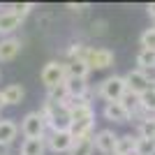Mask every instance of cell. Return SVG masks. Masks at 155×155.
<instances>
[{
    "mask_svg": "<svg viewBox=\"0 0 155 155\" xmlns=\"http://www.w3.org/2000/svg\"><path fill=\"white\" fill-rule=\"evenodd\" d=\"M39 114L44 116L46 127L51 130V132H70V127H72V114L65 109L63 104H56V102H51V100H44Z\"/></svg>",
    "mask_w": 155,
    "mask_h": 155,
    "instance_id": "obj_1",
    "label": "cell"
},
{
    "mask_svg": "<svg viewBox=\"0 0 155 155\" xmlns=\"http://www.w3.org/2000/svg\"><path fill=\"white\" fill-rule=\"evenodd\" d=\"M72 114V127H70V134L74 139H84V137H91L93 134V127H95V111L93 107H79V109L70 111Z\"/></svg>",
    "mask_w": 155,
    "mask_h": 155,
    "instance_id": "obj_2",
    "label": "cell"
},
{
    "mask_svg": "<svg viewBox=\"0 0 155 155\" xmlns=\"http://www.w3.org/2000/svg\"><path fill=\"white\" fill-rule=\"evenodd\" d=\"M79 60H84L91 70H109L111 65H114V60H116V56H114V51H109V49L86 46Z\"/></svg>",
    "mask_w": 155,
    "mask_h": 155,
    "instance_id": "obj_3",
    "label": "cell"
},
{
    "mask_svg": "<svg viewBox=\"0 0 155 155\" xmlns=\"http://www.w3.org/2000/svg\"><path fill=\"white\" fill-rule=\"evenodd\" d=\"M127 93V84H125V77H109L104 79L100 88H97V95L102 97L104 102H120V97Z\"/></svg>",
    "mask_w": 155,
    "mask_h": 155,
    "instance_id": "obj_4",
    "label": "cell"
},
{
    "mask_svg": "<svg viewBox=\"0 0 155 155\" xmlns=\"http://www.w3.org/2000/svg\"><path fill=\"white\" fill-rule=\"evenodd\" d=\"M21 132L26 139H44V132H46V120L39 111H30L23 116L21 120Z\"/></svg>",
    "mask_w": 155,
    "mask_h": 155,
    "instance_id": "obj_5",
    "label": "cell"
},
{
    "mask_svg": "<svg viewBox=\"0 0 155 155\" xmlns=\"http://www.w3.org/2000/svg\"><path fill=\"white\" fill-rule=\"evenodd\" d=\"M39 79H42V84L46 86V91L53 88V86L65 84V79H67V65L60 63V60H51V63L44 65V70H42Z\"/></svg>",
    "mask_w": 155,
    "mask_h": 155,
    "instance_id": "obj_6",
    "label": "cell"
},
{
    "mask_svg": "<svg viewBox=\"0 0 155 155\" xmlns=\"http://www.w3.org/2000/svg\"><path fill=\"white\" fill-rule=\"evenodd\" d=\"M125 84H127V91L137 93V95H143L146 91H150L153 88V79H150L148 72L143 70H130L127 74H125Z\"/></svg>",
    "mask_w": 155,
    "mask_h": 155,
    "instance_id": "obj_7",
    "label": "cell"
},
{
    "mask_svg": "<svg viewBox=\"0 0 155 155\" xmlns=\"http://www.w3.org/2000/svg\"><path fill=\"white\" fill-rule=\"evenodd\" d=\"M118 146V134L114 130H100L95 134V148L102 155H114Z\"/></svg>",
    "mask_w": 155,
    "mask_h": 155,
    "instance_id": "obj_8",
    "label": "cell"
},
{
    "mask_svg": "<svg viewBox=\"0 0 155 155\" xmlns=\"http://www.w3.org/2000/svg\"><path fill=\"white\" fill-rule=\"evenodd\" d=\"M46 146L53 153H70V148L74 146V137L70 132H51L46 137Z\"/></svg>",
    "mask_w": 155,
    "mask_h": 155,
    "instance_id": "obj_9",
    "label": "cell"
},
{
    "mask_svg": "<svg viewBox=\"0 0 155 155\" xmlns=\"http://www.w3.org/2000/svg\"><path fill=\"white\" fill-rule=\"evenodd\" d=\"M102 114L111 123H130V118H132V114H130L120 102H104Z\"/></svg>",
    "mask_w": 155,
    "mask_h": 155,
    "instance_id": "obj_10",
    "label": "cell"
},
{
    "mask_svg": "<svg viewBox=\"0 0 155 155\" xmlns=\"http://www.w3.org/2000/svg\"><path fill=\"white\" fill-rule=\"evenodd\" d=\"M21 51V39L16 37H5L0 39V63H9L19 56Z\"/></svg>",
    "mask_w": 155,
    "mask_h": 155,
    "instance_id": "obj_11",
    "label": "cell"
},
{
    "mask_svg": "<svg viewBox=\"0 0 155 155\" xmlns=\"http://www.w3.org/2000/svg\"><path fill=\"white\" fill-rule=\"evenodd\" d=\"M65 86H67L70 97H88V81H86V79L67 77L65 79Z\"/></svg>",
    "mask_w": 155,
    "mask_h": 155,
    "instance_id": "obj_12",
    "label": "cell"
},
{
    "mask_svg": "<svg viewBox=\"0 0 155 155\" xmlns=\"http://www.w3.org/2000/svg\"><path fill=\"white\" fill-rule=\"evenodd\" d=\"M95 153V134L84 137V139H74V146L70 148L67 155H93Z\"/></svg>",
    "mask_w": 155,
    "mask_h": 155,
    "instance_id": "obj_13",
    "label": "cell"
},
{
    "mask_svg": "<svg viewBox=\"0 0 155 155\" xmlns=\"http://www.w3.org/2000/svg\"><path fill=\"white\" fill-rule=\"evenodd\" d=\"M16 137H19V125L14 123V120H9V118L0 120V143L9 146Z\"/></svg>",
    "mask_w": 155,
    "mask_h": 155,
    "instance_id": "obj_14",
    "label": "cell"
},
{
    "mask_svg": "<svg viewBox=\"0 0 155 155\" xmlns=\"http://www.w3.org/2000/svg\"><path fill=\"white\" fill-rule=\"evenodd\" d=\"M21 21H23V19H21L19 14L9 12V9H7V12H2V14H0V32H2V35L14 32L16 28L21 26Z\"/></svg>",
    "mask_w": 155,
    "mask_h": 155,
    "instance_id": "obj_15",
    "label": "cell"
},
{
    "mask_svg": "<svg viewBox=\"0 0 155 155\" xmlns=\"http://www.w3.org/2000/svg\"><path fill=\"white\" fill-rule=\"evenodd\" d=\"M46 137L44 139H26L21 143V153L19 155H44L46 153Z\"/></svg>",
    "mask_w": 155,
    "mask_h": 155,
    "instance_id": "obj_16",
    "label": "cell"
},
{
    "mask_svg": "<svg viewBox=\"0 0 155 155\" xmlns=\"http://www.w3.org/2000/svg\"><path fill=\"white\" fill-rule=\"evenodd\" d=\"M137 146H139V137L123 134V137H118L116 153H120V155H134L137 153Z\"/></svg>",
    "mask_w": 155,
    "mask_h": 155,
    "instance_id": "obj_17",
    "label": "cell"
},
{
    "mask_svg": "<svg viewBox=\"0 0 155 155\" xmlns=\"http://www.w3.org/2000/svg\"><path fill=\"white\" fill-rule=\"evenodd\" d=\"M2 95H5L7 107H14V104H21V102H23V95H26V91H23V86L12 84V86H7V88H2Z\"/></svg>",
    "mask_w": 155,
    "mask_h": 155,
    "instance_id": "obj_18",
    "label": "cell"
},
{
    "mask_svg": "<svg viewBox=\"0 0 155 155\" xmlns=\"http://www.w3.org/2000/svg\"><path fill=\"white\" fill-rule=\"evenodd\" d=\"M137 65H139V70L150 74V70H155V51L153 49H139V53H137Z\"/></svg>",
    "mask_w": 155,
    "mask_h": 155,
    "instance_id": "obj_19",
    "label": "cell"
},
{
    "mask_svg": "<svg viewBox=\"0 0 155 155\" xmlns=\"http://www.w3.org/2000/svg\"><path fill=\"white\" fill-rule=\"evenodd\" d=\"M67 65V77H79V79H86L88 77V72H91V67L84 63V60H70Z\"/></svg>",
    "mask_w": 155,
    "mask_h": 155,
    "instance_id": "obj_20",
    "label": "cell"
},
{
    "mask_svg": "<svg viewBox=\"0 0 155 155\" xmlns=\"http://www.w3.org/2000/svg\"><path fill=\"white\" fill-rule=\"evenodd\" d=\"M67 97H70V93H67V86L60 84V86H53V88H49V95H46V100H51V102H56V104H65V102H67Z\"/></svg>",
    "mask_w": 155,
    "mask_h": 155,
    "instance_id": "obj_21",
    "label": "cell"
},
{
    "mask_svg": "<svg viewBox=\"0 0 155 155\" xmlns=\"http://www.w3.org/2000/svg\"><path fill=\"white\" fill-rule=\"evenodd\" d=\"M120 104H123V107L132 114V116L137 114V109H141V104H139V95H137V93H132V91H127L123 97H120Z\"/></svg>",
    "mask_w": 155,
    "mask_h": 155,
    "instance_id": "obj_22",
    "label": "cell"
},
{
    "mask_svg": "<svg viewBox=\"0 0 155 155\" xmlns=\"http://www.w3.org/2000/svg\"><path fill=\"white\" fill-rule=\"evenodd\" d=\"M139 104H141V109L150 116H155V91H146L143 95H139Z\"/></svg>",
    "mask_w": 155,
    "mask_h": 155,
    "instance_id": "obj_23",
    "label": "cell"
},
{
    "mask_svg": "<svg viewBox=\"0 0 155 155\" xmlns=\"http://www.w3.org/2000/svg\"><path fill=\"white\" fill-rule=\"evenodd\" d=\"M139 137L141 139H155V116L139 123Z\"/></svg>",
    "mask_w": 155,
    "mask_h": 155,
    "instance_id": "obj_24",
    "label": "cell"
},
{
    "mask_svg": "<svg viewBox=\"0 0 155 155\" xmlns=\"http://www.w3.org/2000/svg\"><path fill=\"white\" fill-rule=\"evenodd\" d=\"M153 153H155V139H141V137H139L137 155H153Z\"/></svg>",
    "mask_w": 155,
    "mask_h": 155,
    "instance_id": "obj_25",
    "label": "cell"
},
{
    "mask_svg": "<svg viewBox=\"0 0 155 155\" xmlns=\"http://www.w3.org/2000/svg\"><path fill=\"white\" fill-rule=\"evenodd\" d=\"M141 49H153L155 51V28L141 32Z\"/></svg>",
    "mask_w": 155,
    "mask_h": 155,
    "instance_id": "obj_26",
    "label": "cell"
},
{
    "mask_svg": "<svg viewBox=\"0 0 155 155\" xmlns=\"http://www.w3.org/2000/svg\"><path fill=\"white\" fill-rule=\"evenodd\" d=\"M32 9V2H14V5H9V12L19 14L21 19H26V14Z\"/></svg>",
    "mask_w": 155,
    "mask_h": 155,
    "instance_id": "obj_27",
    "label": "cell"
},
{
    "mask_svg": "<svg viewBox=\"0 0 155 155\" xmlns=\"http://www.w3.org/2000/svg\"><path fill=\"white\" fill-rule=\"evenodd\" d=\"M0 155H9V146H5V143H0Z\"/></svg>",
    "mask_w": 155,
    "mask_h": 155,
    "instance_id": "obj_28",
    "label": "cell"
},
{
    "mask_svg": "<svg viewBox=\"0 0 155 155\" xmlns=\"http://www.w3.org/2000/svg\"><path fill=\"white\" fill-rule=\"evenodd\" d=\"M148 14H150V19H155V2L148 5Z\"/></svg>",
    "mask_w": 155,
    "mask_h": 155,
    "instance_id": "obj_29",
    "label": "cell"
},
{
    "mask_svg": "<svg viewBox=\"0 0 155 155\" xmlns=\"http://www.w3.org/2000/svg\"><path fill=\"white\" fill-rule=\"evenodd\" d=\"M2 107H7V102H5V95H2V91H0V111H2Z\"/></svg>",
    "mask_w": 155,
    "mask_h": 155,
    "instance_id": "obj_30",
    "label": "cell"
},
{
    "mask_svg": "<svg viewBox=\"0 0 155 155\" xmlns=\"http://www.w3.org/2000/svg\"><path fill=\"white\" fill-rule=\"evenodd\" d=\"M153 91H155V77H153Z\"/></svg>",
    "mask_w": 155,
    "mask_h": 155,
    "instance_id": "obj_31",
    "label": "cell"
},
{
    "mask_svg": "<svg viewBox=\"0 0 155 155\" xmlns=\"http://www.w3.org/2000/svg\"><path fill=\"white\" fill-rule=\"evenodd\" d=\"M114 155H120V153H114Z\"/></svg>",
    "mask_w": 155,
    "mask_h": 155,
    "instance_id": "obj_32",
    "label": "cell"
},
{
    "mask_svg": "<svg viewBox=\"0 0 155 155\" xmlns=\"http://www.w3.org/2000/svg\"><path fill=\"white\" fill-rule=\"evenodd\" d=\"M0 120H2V118H0Z\"/></svg>",
    "mask_w": 155,
    "mask_h": 155,
    "instance_id": "obj_33",
    "label": "cell"
},
{
    "mask_svg": "<svg viewBox=\"0 0 155 155\" xmlns=\"http://www.w3.org/2000/svg\"><path fill=\"white\" fill-rule=\"evenodd\" d=\"M153 155H155V153H153Z\"/></svg>",
    "mask_w": 155,
    "mask_h": 155,
    "instance_id": "obj_34",
    "label": "cell"
},
{
    "mask_svg": "<svg viewBox=\"0 0 155 155\" xmlns=\"http://www.w3.org/2000/svg\"><path fill=\"white\" fill-rule=\"evenodd\" d=\"M134 155H137V153H134Z\"/></svg>",
    "mask_w": 155,
    "mask_h": 155,
    "instance_id": "obj_35",
    "label": "cell"
}]
</instances>
